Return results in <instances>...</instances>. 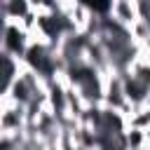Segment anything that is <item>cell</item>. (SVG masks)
Returning a JSON list of instances; mask_svg holds the SVG:
<instances>
[{
    "instance_id": "6da1fadb",
    "label": "cell",
    "mask_w": 150,
    "mask_h": 150,
    "mask_svg": "<svg viewBox=\"0 0 150 150\" xmlns=\"http://www.w3.org/2000/svg\"><path fill=\"white\" fill-rule=\"evenodd\" d=\"M87 2H89V5H94V7H98V9H105V5H108L105 0H87Z\"/></svg>"
}]
</instances>
